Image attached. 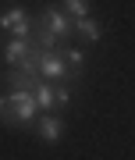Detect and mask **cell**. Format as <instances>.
Here are the masks:
<instances>
[{
    "mask_svg": "<svg viewBox=\"0 0 135 160\" xmlns=\"http://www.w3.org/2000/svg\"><path fill=\"white\" fill-rule=\"evenodd\" d=\"M7 96H11V107H14V125H32L36 118V100L28 89H7Z\"/></svg>",
    "mask_w": 135,
    "mask_h": 160,
    "instance_id": "1",
    "label": "cell"
},
{
    "mask_svg": "<svg viewBox=\"0 0 135 160\" xmlns=\"http://www.w3.org/2000/svg\"><path fill=\"white\" fill-rule=\"evenodd\" d=\"M43 18H46V25H50V32L57 39H61V36H75V18L68 14L64 7H46Z\"/></svg>",
    "mask_w": 135,
    "mask_h": 160,
    "instance_id": "2",
    "label": "cell"
},
{
    "mask_svg": "<svg viewBox=\"0 0 135 160\" xmlns=\"http://www.w3.org/2000/svg\"><path fill=\"white\" fill-rule=\"evenodd\" d=\"M39 75L46 78H68V61L57 50H39Z\"/></svg>",
    "mask_w": 135,
    "mask_h": 160,
    "instance_id": "3",
    "label": "cell"
},
{
    "mask_svg": "<svg viewBox=\"0 0 135 160\" xmlns=\"http://www.w3.org/2000/svg\"><path fill=\"white\" fill-rule=\"evenodd\" d=\"M0 25H4L7 32H14L18 39H25V36L32 32V22H28V14L22 11V7H7V11L0 14Z\"/></svg>",
    "mask_w": 135,
    "mask_h": 160,
    "instance_id": "4",
    "label": "cell"
},
{
    "mask_svg": "<svg viewBox=\"0 0 135 160\" xmlns=\"http://www.w3.org/2000/svg\"><path fill=\"white\" fill-rule=\"evenodd\" d=\"M28 50H32V43H28V39H18V36H11V39L4 43V50H0V53H4V61H7V64H14V68H18V64L28 57Z\"/></svg>",
    "mask_w": 135,
    "mask_h": 160,
    "instance_id": "5",
    "label": "cell"
},
{
    "mask_svg": "<svg viewBox=\"0 0 135 160\" xmlns=\"http://www.w3.org/2000/svg\"><path fill=\"white\" fill-rule=\"evenodd\" d=\"M32 39H36V46H39V50H57V36L50 32V25H46L43 14L32 22Z\"/></svg>",
    "mask_w": 135,
    "mask_h": 160,
    "instance_id": "6",
    "label": "cell"
},
{
    "mask_svg": "<svg viewBox=\"0 0 135 160\" xmlns=\"http://www.w3.org/2000/svg\"><path fill=\"white\" fill-rule=\"evenodd\" d=\"M75 36L85 39V43H100L103 39V25L96 22V18H78V22H75Z\"/></svg>",
    "mask_w": 135,
    "mask_h": 160,
    "instance_id": "7",
    "label": "cell"
},
{
    "mask_svg": "<svg viewBox=\"0 0 135 160\" xmlns=\"http://www.w3.org/2000/svg\"><path fill=\"white\" fill-rule=\"evenodd\" d=\"M36 132H39L43 142H57V139L64 135V121L61 118H39V128Z\"/></svg>",
    "mask_w": 135,
    "mask_h": 160,
    "instance_id": "8",
    "label": "cell"
},
{
    "mask_svg": "<svg viewBox=\"0 0 135 160\" xmlns=\"http://www.w3.org/2000/svg\"><path fill=\"white\" fill-rule=\"evenodd\" d=\"M0 82H4L7 89H28V92H32L39 78H28V75H22V71H4V75H0Z\"/></svg>",
    "mask_w": 135,
    "mask_h": 160,
    "instance_id": "9",
    "label": "cell"
},
{
    "mask_svg": "<svg viewBox=\"0 0 135 160\" xmlns=\"http://www.w3.org/2000/svg\"><path fill=\"white\" fill-rule=\"evenodd\" d=\"M32 100H36V107H39V110H50V107H57L53 86H46V82H36V89H32Z\"/></svg>",
    "mask_w": 135,
    "mask_h": 160,
    "instance_id": "10",
    "label": "cell"
},
{
    "mask_svg": "<svg viewBox=\"0 0 135 160\" xmlns=\"http://www.w3.org/2000/svg\"><path fill=\"white\" fill-rule=\"evenodd\" d=\"M64 11L78 22V18H92V7H89V0H64Z\"/></svg>",
    "mask_w": 135,
    "mask_h": 160,
    "instance_id": "11",
    "label": "cell"
},
{
    "mask_svg": "<svg viewBox=\"0 0 135 160\" xmlns=\"http://www.w3.org/2000/svg\"><path fill=\"white\" fill-rule=\"evenodd\" d=\"M0 125H14V107L7 92H0Z\"/></svg>",
    "mask_w": 135,
    "mask_h": 160,
    "instance_id": "12",
    "label": "cell"
},
{
    "mask_svg": "<svg viewBox=\"0 0 135 160\" xmlns=\"http://www.w3.org/2000/svg\"><path fill=\"white\" fill-rule=\"evenodd\" d=\"M64 61H68V64H71V68H75V71H82V50H75V46H71V50H68V53H64Z\"/></svg>",
    "mask_w": 135,
    "mask_h": 160,
    "instance_id": "13",
    "label": "cell"
},
{
    "mask_svg": "<svg viewBox=\"0 0 135 160\" xmlns=\"http://www.w3.org/2000/svg\"><path fill=\"white\" fill-rule=\"evenodd\" d=\"M53 96H57V107H68V103H71V89H68V86H57Z\"/></svg>",
    "mask_w": 135,
    "mask_h": 160,
    "instance_id": "14",
    "label": "cell"
}]
</instances>
